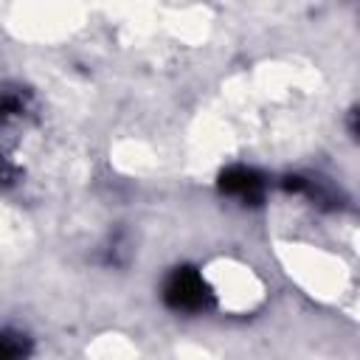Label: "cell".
<instances>
[{
  "instance_id": "cell-5",
  "label": "cell",
  "mask_w": 360,
  "mask_h": 360,
  "mask_svg": "<svg viewBox=\"0 0 360 360\" xmlns=\"http://www.w3.org/2000/svg\"><path fill=\"white\" fill-rule=\"evenodd\" d=\"M14 180V166H8L3 158H0V186H6V183H11Z\"/></svg>"
},
{
  "instance_id": "cell-1",
  "label": "cell",
  "mask_w": 360,
  "mask_h": 360,
  "mask_svg": "<svg viewBox=\"0 0 360 360\" xmlns=\"http://www.w3.org/2000/svg\"><path fill=\"white\" fill-rule=\"evenodd\" d=\"M163 301L177 312H202L214 304V295L194 267H177L163 284Z\"/></svg>"
},
{
  "instance_id": "cell-4",
  "label": "cell",
  "mask_w": 360,
  "mask_h": 360,
  "mask_svg": "<svg viewBox=\"0 0 360 360\" xmlns=\"http://www.w3.org/2000/svg\"><path fill=\"white\" fill-rule=\"evenodd\" d=\"M20 107H22L20 93H14V90H0V121L8 118V115H17Z\"/></svg>"
},
{
  "instance_id": "cell-3",
  "label": "cell",
  "mask_w": 360,
  "mask_h": 360,
  "mask_svg": "<svg viewBox=\"0 0 360 360\" xmlns=\"http://www.w3.org/2000/svg\"><path fill=\"white\" fill-rule=\"evenodd\" d=\"M28 340L11 332H0V360H11V357H22L28 354Z\"/></svg>"
},
{
  "instance_id": "cell-2",
  "label": "cell",
  "mask_w": 360,
  "mask_h": 360,
  "mask_svg": "<svg viewBox=\"0 0 360 360\" xmlns=\"http://www.w3.org/2000/svg\"><path fill=\"white\" fill-rule=\"evenodd\" d=\"M219 188L231 197H239L248 205H256V202H262L264 180L259 172H253L248 166H231L219 174Z\"/></svg>"
}]
</instances>
